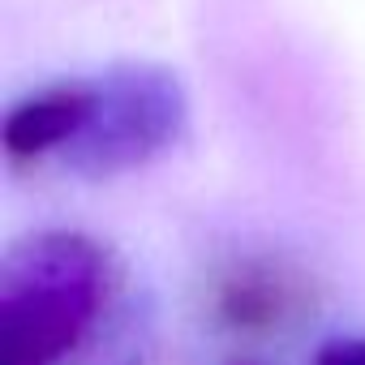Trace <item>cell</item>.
<instances>
[{
    "label": "cell",
    "mask_w": 365,
    "mask_h": 365,
    "mask_svg": "<svg viewBox=\"0 0 365 365\" xmlns=\"http://www.w3.org/2000/svg\"><path fill=\"white\" fill-rule=\"evenodd\" d=\"M314 365H365V339H331L318 348Z\"/></svg>",
    "instance_id": "277c9868"
},
{
    "label": "cell",
    "mask_w": 365,
    "mask_h": 365,
    "mask_svg": "<svg viewBox=\"0 0 365 365\" xmlns=\"http://www.w3.org/2000/svg\"><path fill=\"white\" fill-rule=\"evenodd\" d=\"M288 309V288L284 279L271 275H237L224 292V318L237 327H271Z\"/></svg>",
    "instance_id": "3957f363"
},
{
    "label": "cell",
    "mask_w": 365,
    "mask_h": 365,
    "mask_svg": "<svg viewBox=\"0 0 365 365\" xmlns=\"http://www.w3.org/2000/svg\"><path fill=\"white\" fill-rule=\"evenodd\" d=\"M108 254L82 232H39L0 262V365H61L103 314Z\"/></svg>",
    "instance_id": "6da1fadb"
},
{
    "label": "cell",
    "mask_w": 365,
    "mask_h": 365,
    "mask_svg": "<svg viewBox=\"0 0 365 365\" xmlns=\"http://www.w3.org/2000/svg\"><path fill=\"white\" fill-rule=\"evenodd\" d=\"M185 120L172 78L155 69H120L91 82V112L73 146L61 155L73 172L112 176L155 159Z\"/></svg>",
    "instance_id": "7a4b0ae2"
}]
</instances>
